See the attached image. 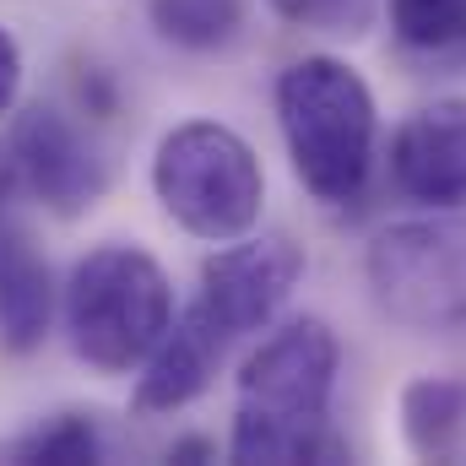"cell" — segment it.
Masks as SVG:
<instances>
[{
	"label": "cell",
	"instance_id": "15",
	"mask_svg": "<svg viewBox=\"0 0 466 466\" xmlns=\"http://www.w3.org/2000/svg\"><path fill=\"white\" fill-rule=\"evenodd\" d=\"M288 27H304V33H337V38H358L369 33L380 0H266Z\"/></svg>",
	"mask_w": 466,
	"mask_h": 466
},
{
	"label": "cell",
	"instance_id": "5",
	"mask_svg": "<svg viewBox=\"0 0 466 466\" xmlns=\"http://www.w3.org/2000/svg\"><path fill=\"white\" fill-rule=\"evenodd\" d=\"M369 299L407 331H466V218H407L363 255Z\"/></svg>",
	"mask_w": 466,
	"mask_h": 466
},
{
	"label": "cell",
	"instance_id": "4",
	"mask_svg": "<svg viewBox=\"0 0 466 466\" xmlns=\"http://www.w3.org/2000/svg\"><path fill=\"white\" fill-rule=\"evenodd\" d=\"M152 196L174 228L228 244L260 223L266 174L255 147L223 119H185L152 152Z\"/></svg>",
	"mask_w": 466,
	"mask_h": 466
},
{
	"label": "cell",
	"instance_id": "8",
	"mask_svg": "<svg viewBox=\"0 0 466 466\" xmlns=\"http://www.w3.org/2000/svg\"><path fill=\"white\" fill-rule=\"evenodd\" d=\"M390 185L434 212L466 207V98H434L396 125Z\"/></svg>",
	"mask_w": 466,
	"mask_h": 466
},
{
	"label": "cell",
	"instance_id": "18",
	"mask_svg": "<svg viewBox=\"0 0 466 466\" xmlns=\"http://www.w3.org/2000/svg\"><path fill=\"white\" fill-rule=\"evenodd\" d=\"M168 461H218V445L212 440H179L168 451Z\"/></svg>",
	"mask_w": 466,
	"mask_h": 466
},
{
	"label": "cell",
	"instance_id": "13",
	"mask_svg": "<svg viewBox=\"0 0 466 466\" xmlns=\"http://www.w3.org/2000/svg\"><path fill=\"white\" fill-rule=\"evenodd\" d=\"M11 461H38V466H93L109 456L104 429L93 412H55L44 423H33L27 434H16L5 445Z\"/></svg>",
	"mask_w": 466,
	"mask_h": 466
},
{
	"label": "cell",
	"instance_id": "9",
	"mask_svg": "<svg viewBox=\"0 0 466 466\" xmlns=\"http://www.w3.org/2000/svg\"><path fill=\"white\" fill-rule=\"evenodd\" d=\"M223 352H228V337L207 320L201 304L179 309L168 320V331L157 337V348L141 358V374H136V390H130V412L136 418L185 412L190 401H201L212 390Z\"/></svg>",
	"mask_w": 466,
	"mask_h": 466
},
{
	"label": "cell",
	"instance_id": "7",
	"mask_svg": "<svg viewBox=\"0 0 466 466\" xmlns=\"http://www.w3.org/2000/svg\"><path fill=\"white\" fill-rule=\"evenodd\" d=\"M22 196H33L55 218H82L104 190H109V157L98 141L55 104H27L11 109V136H5Z\"/></svg>",
	"mask_w": 466,
	"mask_h": 466
},
{
	"label": "cell",
	"instance_id": "10",
	"mask_svg": "<svg viewBox=\"0 0 466 466\" xmlns=\"http://www.w3.org/2000/svg\"><path fill=\"white\" fill-rule=\"evenodd\" d=\"M55 320V277L49 260L27 244L16 228L0 244V348L5 352H33L44 348Z\"/></svg>",
	"mask_w": 466,
	"mask_h": 466
},
{
	"label": "cell",
	"instance_id": "16",
	"mask_svg": "<svg viewBox=\"0 0 466 466\" xmlns=\"http://www.w3.org/2000/svg\"><path fill=\"white\" fill-rule=\"evenodd\" d=\"M22 98V44L11 38V27H0V119L16 109Z\"/></svg>",
	"mask_w": 466,
	"mask_h": 466
},
{
	"label": "cell",
	"instance_id": "6",
	"mask_svg": "<svg viewBox=\"0 0 466 466\" xmlns=\"http://www.w3.org/2000/svg\"><path fill=\"white\" fill-rule=\"evenodd\" d=\"M299 282H304V249L288 233L249 228L201 260L196 304L228 342H238V337H260L282 315Z\"/></svg>",
	"mask_w": 466,
	"mask_h": 466
},
{
	"label": "cell",
	"instance_id": "1",
	"mask_svg": "<svg viewBox=\"0 0 466 466\" xmlns=\"http://www.w3.org/2000/svg\"><path fill=\"white\" fill-rule=\"evenodd\" d=\"M337 369H342V342L320 315H299L277 326L238 369L228 461H348V440L331 429Z\"/></svg>",
	"mask_w": 466,
	"mask_h": 466
},
{
	"label": "cell",
	"instance_id": "11",
	"mask_svg": "<svg viewBox=\"0 0 466 466\" xmlns=\"http://www.w3.org/2000/svg\"><path fill=\"white\" fill-rule=\"evenodd\" d=\"M401 440L412 456L445 461L466 440V380L423 374L401 390Z\"/></svg>",
	"mask_w": 466,
	"mask_h": 466
},
{
	"label": "cell",
	"instance_id": "17",
	"mask_svg": "<svg viewBox=\"0 0 466 466\" xmlns=\"http://www.w3.org/2000/svg\"><path fill=\"white\" fill-rule=\"evenodd\" d=\"M16 196H22V174H16V157H11V147L0 141V212H5Z\"/></svg>",
	"mask_w": 466,
	"mask_h": 466
},
{
	"label": "cell",
	"instance_id": "12",
	"mask_svg": "<svg viewBox=\"0 0 466 466\" xmlns=\"http://www.w3.org/2000/svg\"><path fill=\"white\" fill-rule=\"evenodd\" d=\"M249 0H147V16L157 27L163 44L190 49V55H212L238 38Z\"/></svg>",
	"mask_w": 466,
	"mask_h": 466
},
{
	"label": "cell",
	"instance_id": "14",
	"mask_svg": "<svg viewBox=\"0 0 466 466\" xmlns=\"http://www.w3.org/2000/svg\"><path fill=\"white\" fill-rule=\"evenodd\" d=\"M390 33L407 49H456L466 44V0H385Z\"/></svg>",
	"mask_w": 466,
	"mask_h": 466
},
{
	"label": "cell",
	"instance_id": "3",
	"mask_svg": "<svg viewBox=\"0 0 466 466\" xmlns=\"http://www.w3.org/2000/svg\"><path fill=\"white\" fill-rule=\"evenodd\" d=\"M66 342L98 374H130L174 320V282L147 244L109 238L66 277Z\"/></svg>",
	"mask_w": 466,
	"mask_h": 466
},
{
	"label": "cell",
	"instance_id": "2",
	"mask_svg": "<svg viewBox=\"0 0 466 466\" xmlns=\"http://www.w3.org/2000/svg\"><path fill=\"white\" fill-rule=\"evenodd\" d=\"M277 125L293 163V179L326 201L352 207L369 190L374 147H380V109L369 82L337 55H304L277 76Z\"/></svg>",
	"mask_w": 466,
	"mask_h": 466
}]
</instances>
